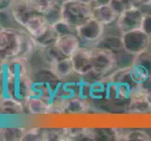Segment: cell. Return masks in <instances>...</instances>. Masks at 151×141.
<instances>
[{"instance_id": "22", "label": "cell", "mask_w": 151, "mask_h": 141, "mask_svg": "<svg viewBox=\"0 0 151 141\" xmlns=\"http://www.w3.org/2000/svg\"><path fill=\"white\" fill-rule=\"evenodd\" d=\"M132 63L144 68L151 74V53L147 51H144L143 53L134 56Z\"/></svg>"}, {"instance_id": "16", "label": "cell", "mask_w": 151, "mask_h": 141, "mask_svg": "<svg viewBox=\"0 0 151 141\" xmlns=\"http://www.w3.org/2000/svg\"><path fill=\"white\" fill-rule=\"evenodd\" d=\"M93 8V17L99 20L105 27L112 25L114 22H116L117 14L109 4L101 5V6L92 7Z\"/></svg>"}, {"instance_id": "20", "label": "cell", "mask_w": 151, "mask_h": 141, "mask_svg": "<svg viewBox=\"0 0 151 141\" xmlns=\"http://www.w3.org/2000/svg\"><path fill=\"white\" fill-rule=\"evenodd\" d=\"M57 34L54 28L53 25H49V27L46 29L44 32L41 34L40 37L34 39L36 41L38 48H43L48 45L54 44L57 39Z\"/></svg>"}, {"instance_id": "27", "label": "cell", "mask_w": 151, "mask_h": 141, "mask_svg": "<svg viewBox=\"0 0 151 141\" xmlns=\"http://www.w3.org/2000/svg\"><path fill=\"white\" fill-rule=\"evenodd\" d=\"M53 27L55 30L57 36L68 35V34H76V29L70 27L69 24L64 22L63 20L58 21L57 23L53 25Z\"/></svg>"}, {"instance_id": "15", "label": "cell", "mask_w": 151, "mask_h": 141, "mask_svg": "<svg viewBox=\"0 0 151 141\" xmlns=\"http://www.w3.org/2000/svg\"><path fill=\"white\" fill-rule=\"evenodd\" d=\"M50 68L55 75L61 81L70 76L72 74H74L70 57L62 56L60 59H56L54 63H52Z\"/></svg>"}, {"instance_id": "28", "label": "cell", "mask_w": 151, "mask_h": 141, "mask_svg": "<svg viewBox=\"0 0 151 141\" xmlns=\"http://www.w3.org/2000/svg\"><path fill=\"white\" fill-rule=\"evenodd\" d=\"M140 28H141L147 36L151 37V13L144 15L141 27Z\"/></svg>"}, {"instance_id": "25", "label": "cell", "mask_w": 151, "mask_h": 141, "mask_svg": "<svg viewBox=\"0 0 151 141\" xmlns=\"http://www.w3.org/2000/svg\"><path fill=\"white\" fill-rule=\"evenodd\" d=\"M150 141L151 137L141 129H128L126 141Z\"/></svg>"}, {"instance_id": "30", "label": "cell", "mask_w": 151, "mask_h": 141, "mask_svg": "<svg viewBox=\"0 0 151 141\" xmlns=\"http://www.w3.org/2000/svg\"><path fill=\"white\" fill-rule=\"evenodd\" d=\"M8 61H9V60H8L6 57L4 56V55L0 52V74L3 72L5 67H6V64L8 63Z\"/></svg>"}, {"instance_id": "6", "label": "cell", "mask_w": 151, "mask_h": 141, "mask_svg": "<svg viewBox=\"0 0 151 141\" xmlns=\"http://www.w3.org/2000/svg\"><path fill=\"white\" fill-rule=\"evenodd\" d=\"M105 31V25L95 17H91L76 28L78 38L84 43L96 44L101 40Z\"/></svg>"}, {"instance_id": "29", "label": "cell", "mask_w": 151, "mask_h": 141, "mask_svg": "<svg viewBox=\"0 0 151 141\" xmlns=\"http://www.w3.org/2000/svg\"><path fill=\"white\" fill-rule=\"evenodd\" d=\"M12 3V0H0V12L9 10Z\"/></svg>"}, {"instance_id": "12", "label": "cell", "mask_w": 151, "mask_h": 141, "mask_svg": "<svg viewBox=\"0 0 151 141\" xmlns=\"http://www.w3.org/2000/svg\"><path fill=\"white\" fill-rule=\"evenodd\" d=\"M27 114L32 116H48L51 114V102L44 98L32 96L25 102Z\"/></svg>"}, {"instance_id": "14", "label": "cell", "mask_w": 151, "mask_h": 141, "mask_svg": "<svg viewBox=\"0 0 151 141\" xmlns=\"http://www.w3.org/2000/svg\"><path fill=\"white\" fill-rule=\"evenodd\" d=\"M89 109H90L89 103L86 102V100L84 97L75 95L66 100L64 114H69V115L84 114L86 113Z\"/></svg>"}, {"instance_id": "5", "label": "cell", "mask_w": 151, "mask_h": 141, "mask_svg": "<svg viewBox=\"0 0 151 141\" xmlns=\"http://www.w3.org/2000/svg\"><path fill=\"white\" fill-rule=\"evenodd\" d=\"M120 39L124 51L134 56L147 50L151 37L139 28L120 34Z\"/></svg>"}, {"instance_id": "4", "label": "cell", "mask_w": 151, "mask_h": 141, "mask_svg": "<svg viewBox=\"0 0 151 141\" xmlns=\"http://www.w3.org/2000/svg\"><path fill=\"white\" fill-rule=\"evenodd\" d=\"M92 72L98 77H106L114 72L117 64L116 55L114 52L94 46L91 48Z\"/></svg>"}, {"instance_id": "19", "label": "cell", "mask_w": 151, "mask_h": 141, "mask_svg": "<svg viewBox=\"0 0 151 141\" xmlns=\"http://www.w3.org/2000/svg\"><path fill=\"white\" fill-rule=\"evenodd\" d=\"M97 47H101L107 50L114 52V54H117V52L124 50L120 37H114V36H107L102 37L101 40L96 44Z\"/></svg>"}, {"instance_id": "17", "label": "cell", "mask_w": 151, "mask_h": 141, "mask_svg": "<svg viewBox=\"0 0 151 141\" xmlns=\"http://www.w3.org/2000/svg\"><path fill=\"white\" fill-rule=\"evenodd\" d=\"M25 127H1L0 128V140L3 141H23Z\"/></svg>"}, {"instance_id": "11", "label": "cell", "mask_w": 151, "mask_h": 141, "mask_svg": "<svg viewBox=\"0 0 151 141\" xmlns=\"http://www.w3.org/2000/svg\"><path fill=\"white\" fill-rule=\"evenodd\" d=\"M57 50L63 56L70 57L81 46V40L77 34H68L58 36L55 43Z\"/></svg>"}, {"instance_id": "3", "label": "cell", "mask_w": 151, "mask_h": 141, "mask_svg": "<svg viewBox=\"0 0 151 141\" xmlns=\"http://www.w3.org/2000/svg\"><path fill=\"white\" fill-rule=\"evenodd\" d=\"M24 31L22 27H0V52L8 60L19 56Z\"/></svg>"}, {"instance_id": "18", "label": "cell", "mask_w": 151, "mask_h": 141, "mask_svg": "<svg viewBox=\"0 0 151 141\" xmlns=\"http://www.w3.org/2000/svg\"><path fill=\"white\" fill-rule=\"evenodd\" d=\"M68 128H43V141H68Z\"/></svg>"}, {"instance_id": "23", "label": "cell", "mask_w": 151, "mask_h": 141, "mask_svg": "<svg viewBox=\"0 0 151 141\" xmlns=\"http://www.w3.org/2000/svg\"><path fill=\"white\" fill-rule=\"evenodd\" d=\"M109 5L114 10V12L119 16L125 9L132 6H137L136 0H110Z\"/></svg>"}, {"instance_id": "21", "label": "cell", "mask_w": 151, "mask_h": 141, "mask_svg": "<svg viewBox=\"0 0 151 141\" xmlns=\"http://www.w3.org/2000/svg\"><path fill=\"white\" fill-rule=\"evenodd\" d=\"M29 1L36 12L44 14L55 5H62L65 0H29Z\"/></svg>"}, {"instance_id": "13", "label": "cell", "mask_w": 151, "mask_h": 141, "mask_svg": "<svg viewBox=\"0 0 151 141\" xmlns=\"http://www.w3.org/2000/svg\"><path fill=\"white\" fill-rule=\"evenodd\" d=\"M27 114L25 104L12 98L0 100V116H21Z\"/></svg>"}, {"instance_id": "33", "label": "cell", "mask_w": 151, "mask_h": 141, "mask_svg": "<svg viewBox=\"0 0 151 141\" xmlns=\"http://www.w3.org/2000/svg\"><path fill=\"white\" fill-rule=\"evenodd\" d=\"M3 97V79H2V74H0V100Z\"/></svg>"}, {"instance_id": "8", "label": "cell", "mask_w": 151, "mask_h": 141, "mask_svg": "<svg viewBox=\"0 0 151 141\" xmlns=\"http://www.w3.org/2000/svg\"><path fill=\"white\" fill-rule=\"evenodd\" d=\"M74 74L80 76H86L92 72L91 48L80 46L70 56Z\"/></svg>"}, {"instance_id": "9", "label": "cell", "mask_w": 151, "mask_h": 141, "mask_svg": "<svg viewBox=\"0 0 151 141\" xmlns=\"http://www.w3.org/2000/svg\"><path fill=\"white\" fill-rule=\"evenodd\" d=\"M9 10L14 23L22 28L27 20L36 12L29 0H12Z\"/></svg>"}, {"instance_id": "7", "label": "cell", "mask_w": 151, "mask_h": 141, "mask_svg": "<svg viewBox=\"0 0 151 141\" xmlns=\"http://www.w3.org/2000/svg\"><path fill=\"white\" fill-rule=\"evenodd\" d=\"M144 13L138 6L128 8L119 15L116 20V25L120 34L141 27Z\"/></svg>"}, {"instance_id": "24", "label": "cell", "mask_w": 151, "mask_h": 141, "mask_svg": "<svg viewBox=\"0 0 151 141\" xmlns=\"http://www.w3.org/2000/svg\"><path fill=\"white\" fill-rule=\"evenodd\" d=\"M23 141H43V128H27L23 137Z\"/></svg>"}, {"instance_id": "2", "label": "cell", "mask_w": 151, "mask_h": 141, "mask_svg": "<svg viewBox=\"0 0 151 141\" xmlns=\"http://www.w3.org/2000/svg\"><path fill=\"white\" fill-rule=\"evenodd\" d=\"M61 13L62 20L76 29L93 16V8L80 0H65L61 5Z\"/></svg>"}, {"instance_id": "1", "label": "cell", "mask_w": 151, "mask_h": 141, "mask_svg": "<svg viewBox=\"0 0 151 141\" xmlns=\"http://www.w3.org/2000/svg\"><path fill=\"white\" fill-rule=\"evenodd\" d=\"M3 97L12 98L25 104L32 91V69L29 60L15 57L6 64L2 72Z\"/></svg>"}, {"instance_id": "31", "label": "cell", "mask_w": 151, "mask_h": 141, "mask_svg": "<svg viewBox=\"0 0 151 141\" xmlns=\"http://www.w3.org/2000/svg\"><path fill=\"white\" fill-rule=\"evenodd\" d=\"M110 2V0H92L91 6L92 7H97V6H101V5H107Z\"/></svg>"}, {"instance_id": "26", "label": "cell", "mask_w": 151, "mask_h": 141, "mask_svg": "<svg viewBox=\"0 0 151 141\" xmlns=\"http://www.w3.org/2000/svg\"><path fill=\"white\" fill-rule=\"evenodd\" d=\"M44 16L47 20L49 25H53L58 21L62 20V13H61V5H55L53 8H51L48 12L44 13Z\"/></svg>"}, {"instance_id": "10", "label": "cell", "mask_w": 151, "mask_h": 141, "mask_svg": "<svg viewBox=\"0 0 151 141\" xmlns=\"http://www.w3.org/2000/svg\"><path fill=\"white\" fill-rule=\"evenodd\" d=\"M49 23L46 20L44 14L35 12L24 23L23 28L31 35L34 39L40 37L44 31L49 27Z\"/></svg>"}, {"instance_id": "32", "label": "cell", "mask_w": 151, "mask_h": 141, "mask_svg": "<svg viewBox=\"0 0 151 141\" xmlns=\"http://www.w3.org/2000/svg\"><path fill=\"white\" fill-rule=\"evenodd\" d=\"M136 3L138 7L148 6V5H151V0H136Z\"/></svg>"}]
</instances>
